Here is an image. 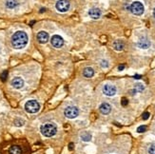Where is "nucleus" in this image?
Listing matches in <instances>:
<instances>
[{
    "label": "nucleus",
    "mask_w": 155,
    "mask_h": 154,
    "mask_svg": "<svg viewBox=\"0 0 155 154\" xmlns=\"http://www.w3.org/2000/svg\"><path fill=\"white\" fill-rule=\"evenodd\" d=\"M28 44V35L23 31H16L12 37V45L15 49L20 50Z\"/></svg>",
    "instance_id": "obj_1"
},
{
    "label": "nucleus",
    "mask_w": 155,
    "mask_h": 154,
    "mask_svg": "<svg viewBox=\"0 0 155 154\" xmlns=\"http://www.w3.org/2000/svg\"><path fill=\"white\" fill-rule=\"evenodd\" d=\"M57 131V128L54 124L52 123H47L41 126V133L45 137H51L55 135Z\"/></svg>",
    "instance_id": "obj_2"
},
{
    "label": "nucleus",
    "mask_w": 155,
    "mask_h": 154,
    "mask_svg": "<svg viewBox=\"0 0 155 154\" xmlns=\"http://www.w3.org/2000/svg\"><path fill=\"white\" fill-rule=\"evenodd\" d=\"M25 110L29 113H35L40 110V105L35 100H30L25 104Z\"/></svg>",
    "instance_id": "obj_3"
},
{
    "label": "nucleus",
    "mask_w": 155,
    "mask_h": 154,
    "mask_svg": "<svg viewBox=\"0 0 155 154\" xmlns=\"http://www.w3.org/2000/svg\"><path fill=\"white\" fill-rule=\"evenodd\" d=\"M130 10L133 15H142L144 13V11H145L144 5L139 1H134L130 5Z\"/></svg>",
    "instance_id": "obj_4"
},
{
    "label": "nucleus",
    "mask_w": 155,
    "mask_h": 154,
    "mask_svg": "<svg viewBox=\"0 0 155 154\" xmlns=\"http://www.w3.org/2000/svg\"><path fill=\"white\" fill-rule=\"evenodd\" d=\"M64 114L66 117H68L70 119H73L78 116L79 110L76 108V106H68V108H66V110L64 111Z\"/></svg>",
    "instance_id": "obj_5"
},
{
    "label": "nucleus",
    "mask_w": 155,
    "mask_h": 154,
    "mask_svg": "<svg viewBox=\"0 0 155 154\" xmlns=\"http://www.w3.org/2000/svg\"><path fill=\"white\" fill-rule=\"evenodd\" d=\"M70 1L69 0H59L57 1L55 7L57 11H59L60 12H66L70 9Z\"/></svg>",
    "instance_id": "obj_6"
},
{
    "label": "nucleus",
    "mask_w": 155,
    "mask_h": 154,
    "mask_svg": "<svg viewBox=\"0 0 155 154\" xmlns=\"http://www.w3.org/2000/svg\"><path fill=\"white\" fill-rule=\"evenodd\" d=\"M51 43L54 48L59 49L64 45V39L59 35H53L51 39Z\"/></svg>",
    "instance_id": "obj_7"
},
{
    "label": "nucleus",
    "mask_w": 155,
    "mask_h": 154,
    "mask_svg": "<svg viewBox=\"0 0 155 154\" xmlns=\"http://www.w3.org/2000/svg\"><path fill=\"white\" fill-rule=\"evenodd\" d=\"M103 92H104V94H106L107 96H113L116 93V88L113 85L107 84L104 86Z\"/></svg>",
    "instance_id": "obj_8"
},
{
    "label": "nucleus",
    "mask_w": 155,
    "mask_h": 154,
    "mask_svg": "<svg viewBox=\"0 0 155 154\" xmlns=\"http://www.w3.org/2000/svg\"><path fill=\"white\" fill-rule=\"evenodd\" d=\"M137 46L139 47L140 49H149L150 48V40L147 39V37H141L139 39V41L137 42Z\"/></svg>",
    "instance_id": "obj_9"
},
{
    "label": "nucleus",
    "mask_w": 155,
    "mask_h": 154,
    "mask_svg": "<svg viewBox=\"0 0 155 154\" xmlns=\"http://www.w3.org/2000/svg\"><path fill=\"white\" fill-rule=\"evenodd\" d=\"M12 86L15 89H21L22 87L24 86V81H23V79L22 78H20V77H15V78H13L12 79Z\"/></svg>",
    "instance_id": "obj_10"
},
{
    "label": "nucleus",
    "mask_w": 155,
    "mask_h": 154,
    "mask_svg": "<svg viewBox=\"0 0 155 154\" xmlns=\"http://www.w3.org/2000/svg\"><path fill=\"white\" fill-rule=\"evenodd\" d=\"M37 40L39 43L45 44L48 42V40H49V34L46 31H40L37 34Z\"/></svg>",
    "instance_id": "obj_11"
},
{
    "label": "nucleus",
    "mask_w": 155,
    "mask_h": 154,
    "mask_svg": "<svg viewBox=\"0 0 155 154\" xmlns=\"http://www.w3.org/2000/svg\"><path fill=\"white\" fill-rule=\"evenodd\" d=\"M99 110H100V112L102 113V114L107 115V114H109V113L110 112V110H111V106H110V104H107V103H103L102 105L100 106Z\"/></svg>",
    "instance_id": "obj_12"
},
{
    "label": "nucleus",
    "mask_w": 155,
    "mask_h": 154,
    "mask_svg": "<svg viewBox=\"0 0 155 154\" xmlns=\"http://www.w3.org/2000/svg\"><path fill=\"white\" fill-rule=\"evenodd\" d=\"M89 15L93 19H98L101 16V11L97 8H92L89 11Z\"/></svg>",
    "instance_id": "obj_13"
},
{
    "label": "nucleus",
    "mask_w": 155,
    "mask_h": 154,
    "mask_svg": "<svg viewBox=\"0 0 155 154\" xmlns=\"http://www.w3.org/2000/svg\"><path fill=\"white\" fill-rule=\"evenodd\" d=\"M10 154H22V149L19 146H12L9 149Z\"/></svg>",
    "instance_id": "obj_14"
},
{
    "label": "nucleus",
    "mask_w": 155,
    "mask_h": 154,
    "mask_svg": "<svg viewBox=\"0 0 155 154\" xmlns=\"http://www.w3.org/2000/svg\"><path fill=\"white\" fill-rule=\"evenodd\" d=\"M124 47H125V44L122 40H116V41L113 43V48L116 51H122L124 49Z\"/></svg>",
    "instance_id": "obj_15"
},
{
    "label": "nucleus",
    "mask_w": 155,
    "mask_h": 154,
    "mask_svg": "<svg viewBox=\"0 0 155 154\" xmlns=\"http://www.w3.org/2000/svg\"><path fill=\"white\" fill-rule=\"evenodd\" d=\"M83 74H84V76L87 77V78H91V77H92L93 74H94V70H93L92 68H86V69L84 70V71H83Z\"/></svg>",
    "instance_id": "obj_16"
},
{
    "label": "nucleus",
    "mask_w": 155,
    "mask_h": 154,
    "mask_svg": "<svg viewBox=\"0 0 155 154\" xmlns=\"http://www.w3.org/2000/svg\"><path fill=\"white\" fill-rule=\"evenodd\" d=\"M17 5L18 4L16 2V0H7V2H6L7 8H9V9H15Z\"/></svg>",
    "instance_id": "obj_17"
},
{
    "label": "nucleus",
    "mask_w": 155,
    "mask_h": 154,
    "mask_svg": "<svg viewBox=\"0 0 155 154\" xmlns=\"http://www.w3.org/2000/svg\"><path fill=\"white\" fill-rule=\"evenodd\" d=\"M144 89H145V87L142 84L138 83L135 85V87H134V91L135 92H142L144 90Z\"/></svg>",
    "instance_id": "obj_18"
},
{
    "label": "nucleus",
    "mask_w": 155,
    "mask_h": 154,
    "mask_svg": "<svg viewBox=\"0 0 155 154\" xmlns=\"http://www.w3.org/2000/svg\"><path fill=\"white\" fill-rule=\"evenodd\" d=\"M81 138H82L83 141L87 142V141H90V140L91 139V135L89 134V133H84V134H82V136H81Z\"/></svg>",
    "instance_id": "obj_19"
},
{
    "label": "nucleus",
    "mask_w": 155,
    "mask_h": 154,
    "mask_svg": "<svg viewBox=\"0 0 155 154\" xmlns=\"http://www.w3.org/2000/svg\"><path fill=\"white\" fill-rule=\"evenodd\" d=\"M7 76H8V71H7V70L3 71V73L1 74V80H2L3 82H5L6 80H7Z\"/></svg>",
    "instance_id": "obj_20"
},
{
    "label": "nucleus",
    "mask_w": 155,
    "mask_h": 154,
    "mask_svg": "<svg viewBox=\"0 0 155 154\" xmlns=\"http://www.w3.org/2000/svg\"><path fill=\"white\" fill-rule=\"evenodd\" d=\"M146 129H147L146 126H140L139 128L137 129V132L142 133V132H145V131H146Z\"/></svg>",
    "instance_id": "obj_21"
},
{
    "label": "nucleus",
    "mask_w": 155,
    "mask_h": 154,
    "mask_svg": "<svg viewBox=\"0 0 155 154\" xmlns=\"http://www.w3.org/2000/svg\"><path fill=\"white\" fill-rule=\"evenodd\" d=\"M24 125V121L23 120H15V126H23Z\"/></svg>",
    "instance_id": "obj_22"
},
{
    "label": "nucleus",
    "mask_w": 155,
    "mask_h": 154,
    "mask_svg": "<svg viewBox=\"0 0 155 154\" xmlns=\"http://www.w3.org/2000/svg\"><path fill=\"white\" fill-rule=\"evenodd\" d=\"M149 153L150 154H155V145H152L150 149H149Z\"/></svg>",
    "instance_id": "obj_23"
},
{
    "label": "nucleus",
    "mask_w": 155,
    "mask_h": 154,
    "mask_svg": "<svg viewBox=\"0 0 155 154\" xmlns=\"http://www.w3.org/2000/svg\"><path fill=\"white\" fill-rule=\"evenodd\" d=\"M127 103H129V101H127V98H122V101H121V104H122V106H127Z\"/></svg>",
    "instance_id": "obj_24"
},
{
    "label": "nucleus",
    "mask_w": 155,
    "mask_h": 154,
    "mask_svg": "<svg viewBox=\"0 0 155 154\" xmlns=\"http://www.w3.org/2000/svg\"><path fill=\"white\" fill-rule=\"evenodd\" d=\"M150 117V113L149 112H145L143 114V120H147Z\"/></svg>",
    "instance_id": "obj_25"
},
{
    "label": "nucleus",
    "mask_w": 155,
    "mask_h": 154,
    "mask_svg": "<svg viewBox=\"0 0 155 154\" xmlns=\"http://www.w3.org/2000/svg\"><path fill=\"white\" fill-rule=\"evenodd\" d=\"M101 66L104 67V68H107V62L105 61V60H103V61L101 62Z\"/></svg>",
    "instance_id": "obj_26"
},
{
    "label": "nucleus",
    "mask_w": 155,
    "mask_h": 154,
    "mask_svg": "<svg viewBox=\"0 0 155 154\" xmlns=\"http://www.w3.org/2000/svg\"><path fill=\"white\" fill-rule=\"evenodd\" d=\"M124 69H125V66H124V65H120V66L118 67V70H123Z\"/></svg>",
    "instance_id": "obj_27"
},
{
    "label": "nucleus",
    "mask_w": 155,
    "mask_h": 154,
    "mask_svg": "<svg viewBox=\"0 0 155 154\" xmlns=\"http://www.w3.org/2000/svg\"><path fill=\"white\" fill-rule=\"evenodd\" d=\"M134 78H135V79H140V78H141V75L136 74V75H134Z\"/></svg>",
    "instance_id": "obj_28"
},
{
    "label": "nucleus",
    "mask_w": 155,
    "mask_h": 154,
    "mask_svg": "<svg viewBox=\"0 0 155 154\" xmlns=\"http://www.w3.org/2000/svg\"><path fill=\"white\" fill-rule=\"evenodd\" d=\"M74 146L73 144H70V150H71V149H72V146Z\"/></svg>",
    "instance_id": "obj_29"
},
{
    "label": "nucleus",
    "mask_w": 155,
    "mask_h": 154,
    "mask_svg": "<svg viewBox=\"0 0 155 154\" xmlns=\"http://www.w3.org/2000/svg\"><path fill=\"white\" fill-rule=\"evenodd\" d=\"M153 15H154V17H155V9L153 10Z\"/></svg>",
    "instance_id": "obj_30"
}]
</instances>
